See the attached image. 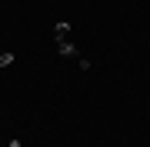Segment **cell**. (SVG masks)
<instances>
[{
  "instance_id": "cell-1",
  "label": "cell",
  "mask_w": 150,
  "mask_h": 147,
  "mask_svg": "<svg viewBox=\"0 0 150 147\" xmlns=\"http://www.w3.org/2000/svg\"><path fill=\"white\" fill-rule=\"evenodd\" d=\"M54 40H57V44H67V40H70V23L67 20H60L54 27Z\"/></svg>"
},
{
  "instance_id": "cell-2",
  "label": "cell",
  "mask_w": 150,
  "mask_h": 147,
  "mask_svg": "<svg viewBox=\"0 0 150 147\" xmlns=\"http://www.w3.org/2000/svg\"><path fill=\"white\" fill-rule=\"evenodd\" d=\"M57 54H60V57H77V47L67 40V44H57Z\"/></svg>"
},
{
  "instance_id": "cell-3",
  "label": "cell",
  "mask_w": 150,
  "mask_h": 147,
  "mask_svg": "<svg viewBox=\"0 0 150 147\" xmlns=\"http://www.w3.org/2000/svg\"><path fill=\"white\" fill-rule=\"evenodd\" d=\"M13 64V54H0V67H10Z\"/></svg>"
},
{
  "instance_id": "cell-4",
  "label": "cell",
  "mask_w": 150,
  "mask_h": 147,
  "mask_svg": "<svg viewBox=\"0 0 150 147\" xmlns=\"http://www.w3.org/2000/svg\"><path fill=\"white\" fill-rule=\"evenodd\" d=\"M7 147H20V141H10V144H7Z\"/></svg>"
}]
</instances>
